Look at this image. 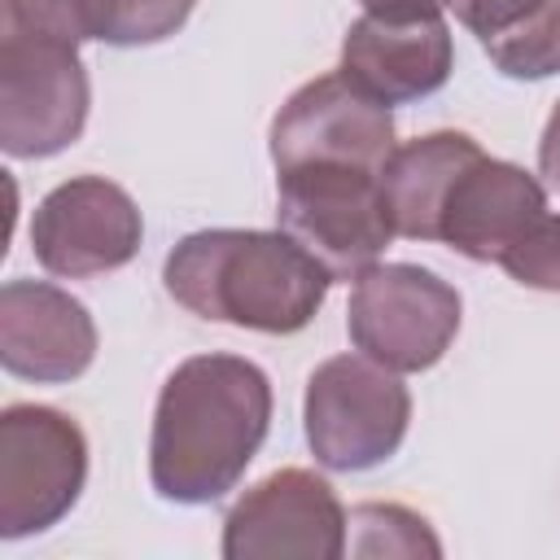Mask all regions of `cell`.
<instances>
[{"label":"cell","mask_w":560,"mask_h":560,"mask_svg":"<svg viewBox=\"0 0 560 560\" xmlns=\"http://www.w3.org/2000/svg\"><path fill=\"white\" fill-rule=\"evenodd\" d=\"M271 424L267 376L236 354L184 359L153 411L149 477L171 503H210L228 494L258 455Z\"/></svg>","instance_id":"1"},{"label":"cell","mask_w":560,"mask_h":560,"mask_svg":"<svg viewBox=\"0 0 560 560\" xmlns=\"http://www.w3.org/2000/svg\"><path fill=\"white\" fill-rule=\"evenodd\" d=\"M328 267L289 232H192L166 258V289L201 319L298 332L328 293Z\"/></svg>","instance_id":"2"},{"label":"cell","mask_w":560,"mask_h":560,"mask_svg":"<svg viewBox=\"0 0 560 560\" xmlns=\"http://www.w3.org/2000/svg\"><path fill=\"white\" fill-rule=\"evenodd\" d=\"M280 232L315 254L332 280H359L398 236L376 171L359 166H289L280 171Z\"/></svg>","instance_id":"3"},{"label":"cell","mask_w":560,"mask_h":560,"mask_svg":"<svg viewBox=\"0 0 560 560\" xmlns=\"http://www.w3.org/2000/svg\"><path fill=\"white\" fill-rule=\"evenodd\" d=\"M407 420V385L368 354H337L306 381V442L324 468L359 472L389 459Z\"/></svg>","instance_id":"4"},{"label":"cell","mask_w":560,"mask_h":560,"mask_svg":"<svg viewBox=\"0 0 560 560\" xmlns=\"http://www.w3.org/2000/svg\"><path fill=\"white\" fill-rule=\"evenodd\" d=\"M346 328L359 354L389 372L433 368L459 332V293L411 262L368 267L354 280Z\"/></svg>","instance_id":"5"},{"label":"cell","mask_w":560,"mask_h":560,"mask_svg":"<svg viewBox=\"0 0 560 560\" xmlns=\"http://www.w3.org/2000/svg\"><path fill=\"white\" fill-rule=\"evenodd\" d=\"M88 477L79 424L52 407L18 402L0 416V534L22 538L57 525Z\"/></svg>","instance_id":"6"},{"label":"cell","mask_w":560,"mask_h":560,"mask_svg":"<svg viewBox=\"0 0 560 560\" xmlns=\"http://www.w3.org/2000/svg\"><path fill=\"white\" fill-rule=\"evenodd\" d=\"M88 122V74L74 44L0 35V144L9 158H48Z\"/></svg>","instance_id":"7"},{"label":"cell","mask_w":560,"mask_h":560,"mask_svg":"<svg viewBox=\"0 0 560 560\" xmlns=\"http://www.w3.org/2000/svg\"><path fill=\"white\" fill-rule=\"evenodd\" d=\"M394 149L398 144H394L389 105L363 92L341 70L298 88L271 122L276 171L328 162V166H359L381 175Z\"/></svg>","instance_id":"8"},{"label":"cell","mask_w":560,"mask_h":560,"mask_svg":"<svg viewBox=\"0 0 560 560\" xmlns=\"http://www.w3.org/2000/svg\"><path fill=\"white\" fill-rule=\"evenodd\" d=\"M346 512L332 486L306 468H280L258 481L223 521L228 560H337L346 551Z\"/></svg>","instance_id":"9"},{"label":"cell","mask_w":560,"mask_h":560,"mask_svg":"<svg viewBox=\"0 0 560 560\" xmlns=\"http://www.w3.org/2000/svg\"><path fill=\"white\" fill-rule=\"evenodd\" d=\"M31 245L39 267L66 280L118 271L140 249V210L118 184L83 175L57 184L39 201L31 219Z\"/></svg>","instance_id":"10"},{"label":"cell","mask_w":560,"mask_h":560,"mask_svg":"<svg viewBox=\"0 0 560 560\" xmlns=\"http://www.w3.org/2000/svg\"><path fill=\"white\" fill-rule=\"evenodd\" d=\"M96 354V324L70 293L39 280H9L0 289V359L13 376L57 385L88 372Z\"/></svg>","instance_id":"11"},{"label":"cell","mask_w":560,"mask_h":560,"mask_svg":"<svg viewBox=\"0 0 560 560\" xmlns=\"http://www.w3.org/2000/svg\"><path fill=\"white\" fill-rule=\"evenodd\" d=\"M341 74L385 105L420 101L438 92L451 74V31L442 13H416V18L368 13L346 31Z\"/></svg>","instance_id":"12"},{"label":"cell","mask_w":560,"mask_h":560,"mask_svg":"<svg viewBox=\"0 0 560 560\" xmlns=\"http://www.w3.org/2000/svg\"><path fill=\"white\" fill-rule=\"evenodd\" d=\"M547 214L542 184L512 162L477 153L446 192L438 241L477 262H503L508 249Z\"/></svg>","instance_id":"13"},{"label":"cell","mask_w":560,"mask_h":560,"mask_svg":"<svg viewBox=\"0 0 560 560\" xmlns=\"http://www.w3.org/2000/svg\"><path fill=\"white\" fill-rule=\"evenodd\" d=\"M477 153V140H468L464 131H433L394 149L381 171L394 232L411 241H438V214L446 206V192Z\"/></svg>","instance_id":"14"},{"label":"cell","mask_w":560,"mask_h":560,"mask_svg":"<svg viewBox=\"0 0 560 560\" xmlns=\"http://www.w3.org/2000/svg\"><path fill=\"white\" fill-rule=\"evenodd\" d=\"M451 9L503 74L547 79L560 70V0H451Z\"/></svg>","instance_id":"15"},{"label":"cell","mask_w":560,"mask_h":560,"mask_svg":"<svg viewBox=\"0 0 560 560\" xmlns=\"http://www.w3.org/2000/svg\"><path fill=\"white\" fill-rule=\"evenodd\" d=\"M346 547L354 556H438V538L429 525L398 508V503H363L350 512V538Z\"/></svg>","instance_id":"16"},{"label":"cell","mask_w":560,"mask_h":560,"mask_svg":"<svg viewBox=\"0 0 560 560\" xmlns=\"http://www.w3.org/2000/svg\"><path fill=\"white\" fill-rule=\"evenodd\" d=\"M96 31L101 0H0V35H44L79 48Z\"/></svg>","instance_id":"17"},{"label":"cell","mask_w":560,"mask_h":560,"mask_svg":"<svg viewBox=\"0 0 560 560\" xmlns=\"http://www.w3.org/2000/svg\"><path fill=\"white\" fill-rule=\"evenodd\" d=\"M197 0H101V31L96 39L131 48V44H158L175 35Z\"/></svg>","instance_id":"18"},{"label":"cell","mask_w":560,"mask_h":560,"mask_svg":"<svg viewBox=\"0 0 560 560\" xmlns=\"http://www.w3.org/2000/svg\"><path fill=\"white\" fill-rule=\"evenodd\" d=\"M516 284L560 293V214H542L499 262Z\"/></svg>","instance_id":"19"},{"label":"cell","mask_w":560,"mask_h":560,"mask_svg":"<svg viewBox=\"0 0 560 560\" xmlns=\"http://www.w3.org/2000/svg\"><path fill=\"white\" fill-rule=\"evenodd\" d=\"M538 166H542L547 184L560 188V105L547 118V131H542V144H538Z\"/></svg>","instance_id":"20"},{"label":"cell","mask_w":560,"mask_h":560,"mask_svg":"<svg viewBox=\"0 0 560 560\" xmlns=\"http://www.w3.org/2000/svg\"><path fill=\"white\" fill-rule=\"evenodd\" d=\"M368 13H385V18H416V13H442V4L451 0H359Z\"/></svg>","instance_id":"21"}]
</instances>
